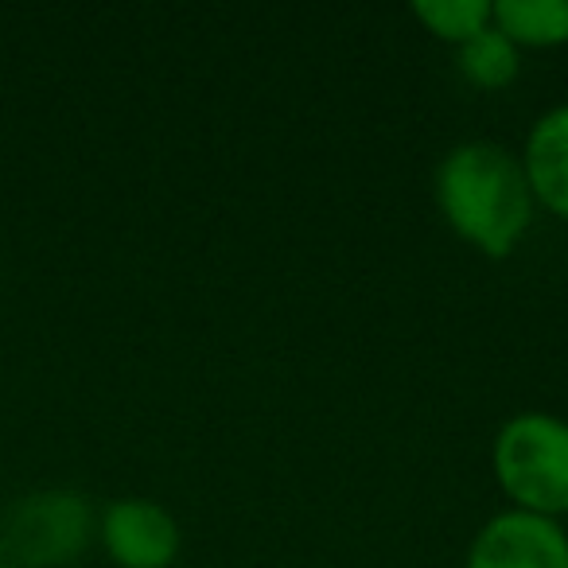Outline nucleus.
<instances>
[{
  "instance_id": "nucleus-1",
  "label": "nucleus",
  "mask_w": 568,
  "mask_h": 568,
  "mask_svg": "<svg viewBox=\"0 0 568 568\" xmlns=\"http://www.w3.org/2000/svg\"><path fill=\"white\" fill-rule=\"evenodd\" d=\"M433 195L440 219L483 257H510L534 226L537 199L521 156L498 141H464L436 164Z\"/></svg>"
},
{
  "instance_id": "nucleus-2",
  "label": "nucleus",
  "mask_w": 568,
  "mask_h": 568,
  "mask_svg": "<svg viewBox=\"0 0 568 568\" xmlns=\"http://www.w3.org/2000/svg\"><path fill=\"white\" fill-rule=\"evenodd\" d=\"M490 464L514 510L545 518L568 514V420L552 413H518L498 428Z\"/></svg>"
},
{
  "instance_id": "nucleus-3",
  "label": "nucleus",
  "mask_w": 568,
  "mask_h": 568,
  "mask_svg": "<svg viewBox=\"0 0 568 568\" xmlns=\"http://www.w3.org/2000/svg\"><path fill=\"white\" fill-rule=\"evenodd\" d=\"M94 534V506L82 490L48 487L17 498L0 521V545L9 565L59 568L82 557Z\"/></svg>"
},
{
  "instance_id": "nucleus-4",
  "label": "nucleus",
  "mask_w": 568,
  "mask_h": 568,
  "mask_svg": "<svg viewBox=\"0 0 568 568\" xmlns=\"http://www.w3.org/2000/svg\"><path fill=\"white\" fill-rule=\"evenodd\" d=\"M464 568H568V534L557 518L510 506L483 521Z\"/></svg>"
},
{
  "instance_id": "nucleus-5",
  "label": "nucleus",
  "mask_w": 568,
  "mask_h": 568,
  "mask_svg": "<svg viewBox=\"0 0 568 568\" xmlns=\"http://www.w3.org/2000/svg\"><path fill=\"white\" fill-rule=\"evenodd\" d=\"M98 534L118 568H175L180 560V521L152 498H113L98 518Z\"/></svg>"
},
{
  "instance_id": "nucleus-6",
  "label": "nucleus",
  "mask_w": 568,
  "mask_h": 568,
  "mask_svg": "<svg viewBox=\"0 0 568 568\" xmlns=\"http://www.w3.org/2000/svg\"><path fill=\"white\" fill-rule=\"evenodd\" d=\"M518 156L537 203L557 219H568V102L552 105L529 125Z\"/></svg>"
},
{
  "instance_id": "nucleus-7",
  "label": "nucleus",
  "mask_w": 568,
  "mask_h": 568,
  "mask_svg": "<svg viewBox=\"0 0 568 568\" xmlns=\"http://www.w3.org/2000/svg\"><path fill=\"white\" fill-rule=\"evenodd\" d=\"M495 28L518 48L568 43V0H495Z\"/></svg>"
},
{
  "instance_id": "nucleus-8",
  "label": "nucleus",
  "mask_w": 568,
  "mask_h": 568,
  "mask_svg": "<svg viewBox=\"0 0 568 568\" xmlns=\"http://www.w3.org/2000/svg\"><path fill=\"white\" fill-rule=\"evenodd\" d=\"M459 74L471 82L475 90H503L521 74V48L514 40H506L495 24L483 28L479 36H471L467 43L456 48Z\"/></svg>"
},
{
  "instance_id": "nucleus-9",
  "label": "nucleus",
  "mask_w": 568,
  "mask_h": 568,
  "mask_svg": "<svg viewBox=\"0 0 568 568\" xmlns=\"http://www.w3.org/2000/svg\"><path fill=\"white\" fill-rule=\"evenodd\" d=\"M409 12L436 40L456 43V48L495 24V4L487 0H417Z\"/></svg>"
},
{
  "instance_id": "nucleus-10",
  "label": "nucleus",
  "mask_w": 568,
  "mask_h": 568,
  "mask_svg": "<svg viewBox=\"0 0 568 568\" xmlns=\"http://www.w3.org/2000/svg\"><path fill=\"white\" fill-rule=\"evenodd\" d=\"M0 568H20V565H9V560H0Z\"/></svg>"
},
{
  "instance_id": "nucleus-11",
  "label": "nucleus",
  "mask_w": 568,
  "mask_h": 568,
  "mask_svg": "<svg viewBox=\"0 0 568 568\" xmlns=\"http://www.w3.org/2000/svg\"><path fill=\"white\" fill-rule=\"evenodd\" d=\"M175 568H183V565H175Z\"/></svg>"
}]
</instances>
